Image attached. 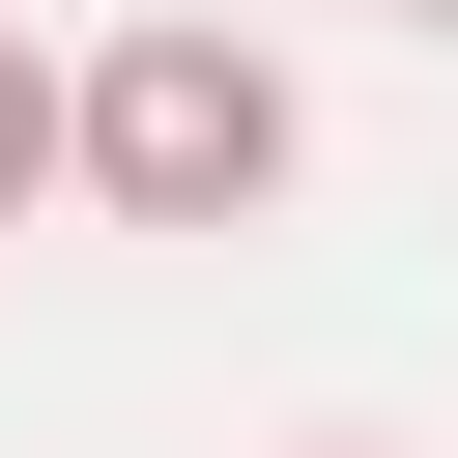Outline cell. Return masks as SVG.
Segmentation results:
<instances>
[{
    "instance_id": "cell-1",
    "label": "cell",
    "mask_w": 458,
    "mask_h": 458,
    "mask_svg": "<svg viewBox=\"0 0 458 458\" xmlns=\"http://www.w3.org/2000/svg\"><path fill=\"white\" fill-rule=\"evenodd\" d=\"M315 172V114H286V57L229 29V0H143L114 57H86V200L114 229H258Z\"/></svg>"
},
{
    "instance_id": "cell-2",
    "label": "cell",
    "mask_w": 458,
    "mask_h": 458,
    "mask_svg": "<svg viewBox=\"0 0 458 458\" xmlns=\"http://www.w3.org/2000/svg\"><path fill=\"white\" fill-rule=\"evenodd\" d=\"M29 200H86V57L0 29V229H29Z\"/></svg>"
},
{
    "instance_id": "cell-4",
    "label": "cell",
    "mask_w": 458,
    "mask_h": 458,
    "mask_svg": "<svg viewBox=\"0 0 458 458\" xmlns=\"http://www.w3.org/2000/svg\"><path fill=\"white\" fill-rule=\"evenodd\" d=\"M315 458H372V429H315Z\"/></svg>"
},
{
    "instance_id": "cell-3",
    "label": "cell",
    "mask_w": 458,
    "mask_h": 458,
    "mask_svg": "<svg viewBox=\"0 0 458 458\" xmlns=\"http://www.w3.org/2000/svg\"><path fill=\"white\" fill-rule=\"evenodd\" d=\"M372 29H429V57H458V0H372Z\"/></svg>"
}]
</instances>
